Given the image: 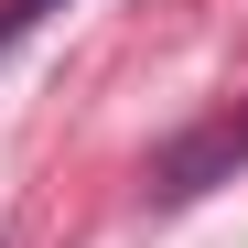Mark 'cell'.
Wrapping results in <instances>:
<instances>
[{"mask_svg":"<svg viewBox=\"0 0 248 248\" xmlns=\"http://www.w3.org/2000/svg\"><path fill=\"white\" fill-rule=\"evenodd\" d=\"M237 173H248V108H216V119H194L184 140L151 151V205H194V194H216Z\"/></svg>","mask_w":248,"mask_h":248,"instance_id":"cell-1","label":"cell"},{"mask_svg":"<svg viewBox=\"0 0 248 248\" xmlns=\"http://www.w3.org/2000/svg\"><path fill=\"white\" fill-rule=\"evenodd\" d=\"M54 11H76V0H0V65H11L22 44H32V32H44Z\"/></svg>","mask_w":248,"mask_h":248,"instance_id":"cell-2","label":"cell"}]
</instances>
